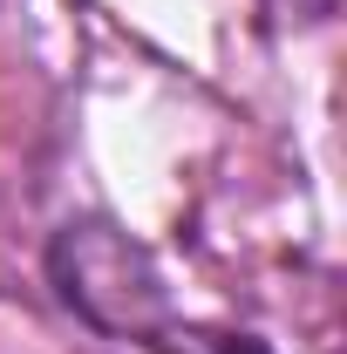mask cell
Masks as SVG:
<instances>
[{"mask_svg":"<svg viewBox=\"0 0 347 354\" xmlns=\"http://www.w3.org/2000/svg\"><path fill=\"white\" fill-rule=\"evenodd\" d=\"M48 272L62 286V300L102 334H136L150 341L164 327V279L143 245H130L109 225H68L48 252Z\"/></svg>","mask_w":347,"mask_h":354,"instance_id":"6da1fadb","label":"cell"},{"mask_svg":"<svg viewBox=\"0 0 347 354\" xmlns=\"http://www.w3.org/2000/svg\"><path fill=\"white\" fill-rule=\"evenodd\" d=\"M143 348H157V354H272L259 341V334H232V327H198V320H164Z\"/></svg>","mask_w":347,"mask_h":354,"instance_id":"7a4b0ae2","label":"cell"}]
</instances>
